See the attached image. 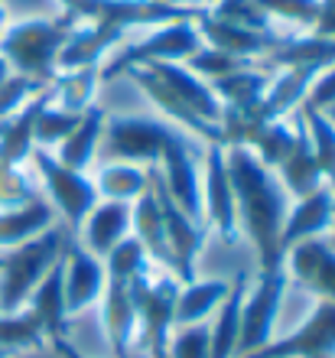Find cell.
Returning a JSON list of instances; mask_svg holds the SVG:
<instances>
[{
	"label": "cell",
	"instance_id": "1",
	"mask_svg": "<svg viewBox=\"0 0 335 358\" xmlns=\"http://www.w3.org/2000/svg\"><path fill=\"white\" fill-rule=\"evenodd\" d=\"M224 163L234 189V215L238 228L251 238L257 248L261 271H277L283 267V248H280V231L290 212V196L283 192L280 179L261 166L248 147H224Z\"/></svg>",
	"mask_w": 335,
	"mask_h": 358
},
{
	"label": "cell",
	"instance_id": "2",
	"mask_svg": "<svg viewBox=\"0 0 335 358\" xmlns=\"http://www.w3.org/2000/svg\"><path fill=\"white\" fill-rule=\"evenodd\" d=\"M69 33L72 27L62 17H29L7 23L0 33V56L7 59L17 76L52 85V78L59 76V52L66 46Z\"/></svg>",
	"mask_w": 335,
	"mask_h": 358
},
{
	"label": "cell",
	"instance_id": "3",
	"mask_svg": "<svg viewBox=\"0 0 335 358\" xmlns=\"http://www.w3.org/2000/svg\"><path fill=\"white\" fill-rule=\"evenodd\" d=\"M62 245H66V231L52 225L0 257V313H20L27 306L36 283L62 257Z\"/></svg>",
	"mask_w": 335,
	"mask_h": 358
},
{
	"label": "cell",
	"instance_id": "4",
	"mask_svg": "<svg viewBox=\"0 0 335 358\" xmlns=\"http://www.w3.org/2000/svg\"><path fill=\"white\" fill-rule=\"evenodd\" d=\"M179 280L173 277H150V271L137 273L131 280V303L137 316L140 345L150 358H169V339H173V310H176Z\"/></svg>",
	"mask_w": 335,
	"mask_h": 358
},
{
	"label": "cell",
	"instance_id": "5",
	"mask_svg": "<svg viewBox=\"0 0 335 358\" xmlns=\"http://www.w3.org/2000/svg\"><path fill=\"white\" fill-rule=\"evenodd\" d=\"M199 49H202V36L196 29V20L163 23L150 36L127 43L108 66H101V82L127 76L131 69L150 66V62H186L189 56H196Z\"/></svg>",
	"mask_w": 335,
	"mask_h": 358
},
{
	"label": "cell",
	"instance_id": "6",
	"mask_svg": "<svg viewBox=\"0 0 335 358\" xmlns=\"http://www.w3.org/2000/svg\"><path fill=\"white\" fill-rule=\"evenodd\" d=\"M159 179L166 186L169 199L179 206V212H186L192 222L205 225L202 218V173H199V150L186 134H179L176 127H169V137L159 150L157 160ZM208 228V225H205Z\"/></svg>",
	"mask_w": 335,
	"mask_h": 358
},
{
	"label": "cell",
	"instance_id": "7",
	"mask_svg": "<svg viewBox=\"0 0 335 358\" xmlns=\"http://www.w3.org/2000/svg\"><path fill=\"white\" fill-rule=\"evenodd\" d=\"M287 287H290L287 267H277V271H261L257 287H254L251 293H244L241 332H238L234 358L251 355V352L264 349V345L273 339V322H277V316H280V303L287 296Z\"/></svg>",
	"mask_w": 335,
	"mask_h": 358
},
{
	"label": "cell",
	"instance_id": "8",
	"mask_svg": "<svg viewBox=\"0 0 335 358\" xmlns=\"http://www.w3.org/2000/svg\"><path fill=\"white\" fill-rule=\"evenodd\" d=\"M169 137V124L163 117L147 114H117L104 121L101 150L111 160L137 163V166H157L159 150Z\"/></svg>",
	"mask_w": 335,
	"mask_h": 358
},
{
	"label": "cell",
	"instance_id": "9",
	"mask_svg": "<svg viewBox=\"0 0 335 358\" xmlns=\"http://www.w3.org/2000/svg\"><path fill=\"white\" fill-rule=\"evenodd\" d=\"M29 160L36 163V173L46 186L49 199H52V208L69 222V235H78L85 215L98 206V192H94V182L85 173L69 170L56 160L52 150H33Z\"/></svg>",
	"mask_w": 335,
	"mask_h": 358
},
{
	"label": "cell",
	"instance_id": "10",
	"mask_svg": "<svg viewBox=\"0 0 335 358\" xmlns=\"http://www.w3.org/2000/svg\"><path fill=\"white\" fill-rule=\"evenodd\" d=\"M150 173V186L157 192V202H159V212H163V225H166V241H169V255H173V273H176L179 283H189L196 280V261L202 255L205 248V235L208 228L192 222L186 212H179V206L169 199L163 179H159L157 166H147Z\"/></svg>",
	"mask_w": 335,
	"mask_h": 358
},
{
	"label": "cell",
	"instance_id": "11",
	"mask_svg": "<svg viewBox=\"0 0 335 358\" xmlns=\"http://www.w3.org/2000/svg\"><path fill=\"white\" fill-rule=\"evenodd\" d=\"M241 358H335V303L319 300L303 326Z\"/></svg>",
	"mask_w": 335,
	"mask_h": 358
},
{
	"label": "cell",
	"instance_id": "12",
	"mask_svg": "<svg viewBox=\"0 0 335 358\" xmlns=\"http://www.w3.org/2000/svg\"><path fill=\"white\" fill-rule=\"evenodd\" d=\"M202 218L205 225L234 245L238 241V215H234V189L224 163V147L205 143V170H202Z\"/></svg>",
	"mask_w": 335,
	"mask_h": 358
},
{
	"label": "cell",
	"instance_id": "13",
	"mask_svg": "<svg viewBox=\"0 0 335 358\" xmlns=\"http://www.w3.org/2000/svg\"><path fill=\"white\" fill-rule=\"evenodd\" d=\"M104 283H108L104 261L88 255V251L78 245V238L69 235L66 245H62V290H66L69 316L88 310L92 303L101 300Z\"/></svg>",
	"mask_w": 335,
	"mask_h": 358
},
{
	"label": "cell",
	"instance_id": "14",
	"mask_svg": "<svg viewBox=\"0 0 335 358\" xmlns=\"http://www.w3.org/2000/svg\"><path fill=\"white\" fill-rule=\"evenodd\" d=\"M290 280H297L303 290L316 293L319 300L335 303V245L322 238L299 241L283 257Z\"/></svg>",
	"mask_w": 335,
	"mask_h": 358
},
{
	"label": "cell",
	"instance_id": "15",
	"mask_svg": "<svg viewBox=\"0 0 335 358\" xmlns=\"http://www.w3.org/2000/svg\"><path fill=\"white\" fill-rule=\"evenodd\" d=\"M329 228H335V192L329 186H319L313 196L297 199V206H290L283 231H280L283 257L293 245L309 241V238H322Z\"/></svg>",
	"mask_w": 335,
	"mask_h": 358
},
{
	"label": "cell",
	"instance_id": "16",
	"mask_svg": "<svg viewBox=\"0 0 335 358\" xmlns=\"http://www.w3.org/2000/svg\"><path fill=\"white\" fill-rule=\"evenodd\" d=\"M196 29H199V36H202V46L222 49L228 56L251 59V62H261L270 49H273V43L280 39L277 33H254V29H248V27L218 20V17H212L208 10L196 20Z\"/></svg>",
	"mask_w": 335,
	"mask_h": 358
},
{
	"label": "cell",
	"instance_id": "17",
	"mask_svg": "<svg viewBox=\"0 0 335 358\" xmlns=\"http://www.w3.org/2000/svg\"><path fill=\"white\" fill-rule=\"evenodd\" d=\"M101 326L108 336L114 358H127L131 355V342L137 336V316H134V303H131V280L127 277H114L108 273L101 293Z\"/></svg>",
	"mask_w": 335,
	"mask_h": 358
},
{
	"label": "cell",
	"instance_id": "18",
	"mask_svg": "<svg viewBox=\"0 0 335 358\" xmlns=\"http://www.w3.org/2000/svg\"><path fill=\"white\" fill-rule=\"evenodd\" d=\"M143 69L153 72L192 114H199L205 124H215V127H218V121H222V101L215 98L208 82L192 76L183 62H150V66H143Z\"/></svg>",
	"mask_w": 335,
	"mask_h": 358
},
{
	"label": "cell",
	"instance_id": "19",
	"mask_svg": "<svg viewBox=\"0 0 335 358\" xmlns=\"http://www.w3.org/2000/svg\"><path fill=\"white\" fill-rule=\"evenodd\" d=\"M82 248L94 257H108L114 248L121 245L124 238H131V206L127 202H104V206H94L88 215H85L82 228Z\"/></svg>",
	"mask_w": 335,
	"mask_h": 358
},
{
	"label": "cell",
	"instance_id": "20",
	"mask_svg": "<svg viewBox=\"0 0 335 358\" xmlns=\"http://www.w3.org/2000/svg\"><path fill=\"white\" fill-rule=\"evenodd\" d=\"M127 76H131V78H134V85H137L140 92L147 94L150 101H153V104L159 108V111H163V117H169L173 124H183V127L196 134V137H199L202 143H218V147H224V143H222V131H218L215 124H205L202 117H199V114L189 111L186 104L179 101L176 94L169 92V88L163 85V82H159V78L153 76V72H147V69L140 66V69H131Z\"/></svg>",
	"mask_w": 335,
	"mask_h": 358
},
{
	"label": "cell",
	"instance_id": "21",
	"mask_svg": "<svg viewBox=\"0 0 335 358\" xmlns=\"http://www.w3.org/2000/svg\"><path fill=\"white\" fill-rule=\"evenodd\" d=\"M27 313L39 322V329L49 342L69 332V313H66V290H62V257H59L52 271L36 283V290L29 293Z\"/></svg>",
	"mask_w": 335,
	"mask_h": 358
},
{
	"label": "cell",
	"instance_id": "22",
	"mask_svg": "<svg viewBox=\"0 0 335 358\" xmlns=\"http://www.w3.org/2000/svg\"><path fill=\"white\" fill-rule=\"evenodd\" d=\"M277 179L293 202L313 196V192L322 186V170H319V163H316V153H313V143H309L303 117H299V124H297V143H293V150H290V157L277 166Z\"/></svg>",
	"mask_w": 335,
	"mask_h": 358
},
{
	"label": "cell",
	"instance_id": "23",
	"mask_svg": "<svg viewBox=\"0 0 335 358\" xmlns=\"http://www.w3.org/2000/svg\"><path fill=\"white\" fill-rule=\"evenodd\" d=\"M52 101V88H43V92L27 101L17 114H10L0 121V163H10V166H23L29 160V153L36 150L33 147V121L43 104Z\"/></svg>",
	"mask_w": 335,
	"mask_h": 358
},
{
	"label": "cell",
	"instance_id": "24",
	"mask_svg": "<svg viewBox=\"0 0 335 358\" xmlns=\"http://www.w3.org/2000/svg\"><path fill=\"white\" fill-rule=\"evenodd\" d=\"M131 235L140 241V248L147 251V257H153L157 264L173 271V255H169L166 241V225H163V212H159L157 192L153 186H147V192L131 202Z\"/></svg>",
	"mask_w": 335,
	"mask_h": 358
},
{
	"label": "cell",
	"instance_id": "25",
	"mask_svg": "<svg viewBox=\"0 0 335 358\" xmlns=\"http://www.w3.org/2000/svg\"><path fill=\"white\" fill-rule=\"evenodd\" d=\"M248 293V273L231 277V290L218 303L215 322L208 326V358H234L238 332H241V303Z\"/></svg>",
	"mask_w": 335,
	"mask_h": 358
},
{
	"label": "cell",
	"instance_id": "26",
	"mask_svg": "<svg viewBox=\"0 0 335 358\" xmlns=\"http://www.w3.org/2000/svg\"><path fill=\"white\" fill-rule=\"evenodd\" d=\"M322 72V69H309V66H297V69H283L280 76L270 78V88L267 94H264L261 101V117L264 121H283L293 108H299L303 104V98H306L309 85L316 82V76Z\"/></svg>",
	"mask_w": 335,
	"mask_h": 358
},
{
	"label": "cell",
	"instance_id": "27",
	"mask_svg": "<svg viewBox=\"0 0 335 358\" xmlns=\"http://www.w3.org/2000/svg\"><path fill=\"white\" fill-rule=\"evenodd\" d=\"M264 69H297V66H309V69H329L335 66V39L329 36H297V39H277L273 49L261 62Z\"/></svg>",
	"mask_w": 335,
	"mask_h": 358
},
{
	"label": "cell",
	"instance_id": "28",
	"mask_svg": "<svg viewBox=\"0 0 335 358\" xmlns=\"http://www.w3.org/2000/svg\"><path fill=\"white\" fill-rule=\"evenodd\" d=\"M270 72L261 66V62H254V66L241 69V72H231V76L224 78H215L208 82V88L215 92V98L224 104V108H238V111H254V108H261L264 94L270 88Z\"/></svg>",
	"mask_w": 335,
	"mask_h": 358
},
{
	"label": "cell",
	"instance_id": "29",
	"mask_svg": "<svg viewBox=\"0 0 335 358\" xmlns=\"http://www.w3.org/2000/svg\"><path fill=\"white\" fill-rule=\"evenodd\" d=\"M104 121H108V114H104L98 104H92V108L82 114L78 127L56 147V160L62 163V166H69V170H78V173L88 170V163L94 160V153L101 147Z\"/></svg>",
	"mask_w": 335,
	"mask_h": 358
},
{
	"label": "cell",
	"instance_id": "30",
	"mask_svg": "<svg viewBox=\"0 0 335 358\" xmlns=\"http://www.w3.org/2000/svg\"><path fill=\"white\" fill-rule=\"evenodd\" d=\"M231 280H189L176 293V310L173 322L176 326H199L218 310V303L228 296Z\"/></svg>",
	"mask_w": 335,
	"mask_h": 358
},
{
	"label": "cell",
	"instance_id": "31",
	"mask_svg": "<svg viewBox=\"0 0 335 358\" xmlns=\"http://www.w3.org/2000/svg\"><path fill=\"white\" fill-rule=\"evenodd\" d=\"M52 222H56V208L43 199H33L17 208H0V248L23 245L29 238L43 235L46 228H52Z\"/></svg>",
	"mask_w": 335,
	"mask_h": 358
},
{
	"label": "cell",
	"instance_id": "32",
	"mask_svg": "<svg viewBox=\"0 0 335 358\" xmlns=\"http://www.w3.org/2000/svg\"><path fill=\"white\" fill-rule=\"evenodd\" d=\"M150 186V173L137 163H121L111 160L104 163L98 176H94V192L98 199H108V202H137Z\"/></svg>",
	"mask_w": 335,
	"mask_h": 358
},
{
	"label": "cell",
	"instance_id": "33",
	"mask_svg": "<svg viewBox=\"0 0 335 358\" xmlns=\"http://www.w3.org/2000/svg\"><path fill=\"white\" fill-rule=\"evenodd\" d=\"M101 85V66L69 69L52 78V101L72 114H85L94 104V92Z\"/></svg>",
	"mask_w": 335,
	"mask_h": 358
},
{
	"label": "cell",
	"instance_id": "34",
	"mask_svg": "<svg viewBox=\"0 0 335 358\" xmlns=\"http://www.w3.org/2000/svg\"><path fill=\"white\" fill-rule=\"evenodd\" d=\"M299 117L306 124L309 143H313V153H316V163L322 170V179L329 182V189L335 192V124L326 117V111H316L309 104H299Z\"/></svg>",
	"mask_w": 335,
	"mask_h": 358
},
{
	"label": "cell",
	"instance_id": "35",
	"mask_svg": "<svg viewBox=\"0 0 335 358\" xmlns=\"http://www.w3.org/2000/svg\"><path fill=\"white\" fill-rule=\"evenodd\" d=\"M43 345H46V336H43L39 322L33 320L27 310L0 313V352L20 355V352L43 349Z\"/></svg>",
	"mask_w": 335,
	"mask_h": 358
},
{
	"label": "cell",
	"instance_id": "36",
	"mask_svg": "<svg viewBox=\"0 0 335 358\" xmlns=\"http://www.w3.org/2000/svg\"><path fill=\"white\" fill-rule=\"evenodd\" d=\"M78 121H82V114L66 111V108H59L56 101L43 104L36 114V121H33V147H39V150H56L59 143L78 127Z\"/></svg>",
	"mask_w": 335,
	"mask_h": 358
},
{
	"label": "cell",
	"instance_id": "37",
	"mask_svg": "<svg viewBox=\"0 0 335 358\" xmlns=\"http://www.w3.org/2000/svg\"><path fill=\"white\" fill-rule=\"evenodd\" d=\"M293 143H297V127H290L287 121H273L267 124L261 131V137L254 141L251 153L261 160V166H267L270 173H277V166L290 157L293 150Z\"/></svg>",
	"mask_w": 335,
	"mask_h": 358
},
{
	"label": "cell",
	"instance_id": "38",
	"mask_svg": "<svg viewBox=\"0 0 335 358\" xmlns=\"http://www.w3.org/2000/svg\"><path fill=\"white\" fill-rule=\"evenodd\" d=\"M183 66H186L192 76L202 78V82H215V78H224V76H231V72H241V69L254 66V62H251V59L228 56V52H222V49L202 46L196 56H189Z\"/></svg>",
	"mask_w": 335,
	"mask_h": 358
},
{
	"label": "cell",
	"instance_id": "39",
	"mask_svg": "<svg viewBox=\"0 0 335 358\" xmlns=\"http://www.w3.org/2000/svg\"><path fill=\"white\" fill-rule=\"evenodd\" d=\"M208 13L218 20H228V23H238V27H248L254 33H273L270 17L254 0H215V7Z\"/></svg>",
	"mask_w": 335,
	"mask_h": 358
},
{
	"label": "cell",
	"instance_id": "40",
	"mask_svg": "<svg viewBox=\"0 0 335 358\" xmlns=\"http://www.w3.org/2000/svg\"><path fill=\"white\" fill-rule=\"evenodd\" d=\"M43 88H49V85H43V82H36V78H27V76H13L0 85V121L3 117H10V114H17L20 108L27 101H33Z\"/></svg>",
	"mask_w": 335,
	"mask_h": 358
},
{
	"label": "cell",
	"instance_id": "41",
	"mask_svg": "<svg viewBox=\"0 0 335 358\" xmlns=\"http://www.w3.org/2000/svg\"><path fill=\"white\" fill-rule=\"evenodd\" d=\"M33 186H29V176L23 173V166H10V163H0V208H17L33 202Z\"/></svg>",
	"mask_w": 335,
	"mask_h": 358
},
{
	"label": "cell",
	"instance_id": "42",
	"mask_svg": "<svg viewBox=\"0 0 335 358\" xmlns=\"http://www.w3.org/2000/svg\"><path fill=\"white\" fill-rule=\"evenodd\" d=\"M257 7L267 13L270 20H290V23H303V27H313L319 13V0H254Z\"/></svg>",
	"mask_w": 335,
	"mask_h": 358
},
{
	"label": "cell",
	"instance_id": "43",
	"mask_svg": "<svg viewBox=\"0 0 335 358\" xmlns=\"http://www.w3.org/2000/svg\"><path fill=\"white\" fill-rule=\"evenodd\" d=\"M169 358H208V326H179L169 339Z\"/></svg>",
	"mask_w": 335,
	"mask_h": 358
},
{
	"label": "cell",
	"instance_id": "44",
	"mask_svg": "<svg viewBox=\"0 0 335 358\" xmlns=\"http://www.w3.org/2000/svg\"><path fill=\"white\" fill-rule=\"evenodd\" d=\"M303 104H309V108H316V111H329L335 104V66L322 69L316 76V82L309 85L306 98H303Z\"/></svg>",
	"mask_w": 335,
	"mask_h": 358
},
{
	"label": "cell",
	"instance_id": "45",
	"mask_svg": "<svg viewBox=\"0 0 335 358\" xmlns=\"http://www.w3.org/2000/svg\"><path fill=\"white\" fill-rule=\"evenodd\" d=\"M59 7H62V20L75 29V27H82V23L98 20L104 0H59Z\"/></svg>",
	"mask_w": 335,
	"mask_h": 358
},
{
	"label": "cell",
	"instance_id": "46",
	"mask_svg": "<svg viewBox=\"0 0 335 358\" xmlns=\"http://www.w3.org/2000/svg\"><path fill=\"white\" fill-rule=\"evenodd\" d=\"M313 33L335 39V0H319V13H316V23H313Z\"/></svg>",
	"mask_w": 335,
	"mask_h": 358
},
{
	"label": "cell",
	"instance_id": "47",
	"mask_svg": "<svg viewBox=\"0 0 335 358\" xmlns=\"http://www.w3.org/2000/svg\"><path fill=\"white\" fill-rule=\"evenodd\" d=\"M52 349L59 352V358H88V355H82V352L75 349V345L66 339V336H59V339H52Z\"/></svg>",
	"mask_w": 335,
	"mask_h": 358
},
{
	"label": "cell",
	"instance_id": "48",
	"mask_svg": "<svg viewBox=\"0 0 335 358\" xmlns=\"http://www.w3.org/2000/svg\"><path fill=\"white\" fill-rule=\"evenodd\" d=\"M159 3H169V7H183V10H202L199 3H205V0H159Z\"/></svg>",
	"mask_w": 335,
	"mask_h": 358
},
{
	"label": "cell",
	"instance_id": "49",
	"mask_svg": "<svg viewBox=\"0 0 335 358\" xmlns=\"http://www.w3.org/2000/svg\"><path fill=\"white\" fill-rule=\"evenodd\" d=\"M13 76V69H10V62L3 56H0V85H3V82H7V78Z\"/></svg>",
	"mask_w": 335,
	"mask_h": 358
},
{
	"label": "cell",
	"instance_id": "50",
	"mask_svg": "<svg viewBox=\"0 0 335 358\" xmlns=\"http://www.w3.org/2000/svg\"><path fill=\"white\" fill-rule=\"evenodd\" d=\"M3 27H7V10H3V0H0V33H3Z\"/></svg>",
	"mask_w": 335,
	"mask_h": 358
},
{
	"label": "cell",
	"instance_id": "51",
	"mask_svg": "<svg viewBox=\"0 0 335 358\" xmlns=\"http://www.w3.org/2000/svg\"><path fill=\"white\" fill-rule=\"evenodd\" d=\"M326 117H329V121L335 124V104H332V108H329V111H326Z\"/></svg>",
	"mask_w": 335,
	"mask_h": 358
},
{
	"label": "cell",
	"instance_id": "52",
	"mask_svg": "<svg viewBox=\"0 0 335 358\" xmlns=\"http://www.w3.org/2000/svg\"><path fill=\"white\" fill-rule=\"evenodd\" d=\"M0 358H13V355H7V352H0Z\"/></svg>",
	"mask_w": 335,
	"mask_h": 358
}]
</instances>
